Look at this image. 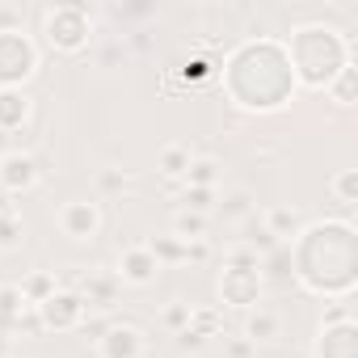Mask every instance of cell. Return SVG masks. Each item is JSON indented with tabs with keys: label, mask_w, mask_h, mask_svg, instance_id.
Instances as JSON below:
<instances>
[{
	"label": "cell",
	"mask_w": 358,
	"mask_h": 358,
	"mask_svg": "<svg viewBox=\"0 0 358 358\" xmlns=\"http://www.w3.org/2000/svg\"><path fill=\"white\" fill-rule=\"evenodd\" d=\"M148 354V337L135 324H110L97 337V358H143Z\"/></svg>",
	"instance_id": "obj_8"
},
{
	"label": "cell",
	"mask_w": 358,
	"mask_h": 358,
	"mask_svg": "<svg viewBox=\"0 0 358 358\" xmlns=\"http://www.w3.org/2000/svg\"><path fill=\"white\" fill-rule=\"evenodd\" d=\"M17 236H22V215L9 203V194H0V249H13Z\"/></svg>",
	"instance_id": "obj_16"
},
{
	"label": "cell",
	"mask_w": 358,
	"mask_h": 358,
	"mask_svg": "<svg viewBox=\"0 0 358 358\" xmlns=\"http://www.w3.org/2000/svg\"><path fill=\"white\" fill-rule=\"evenodd\" d=\"M38 72V47L30 43L26 30L0 34V89H17Z\"/></svg>",
	"instance_id": "obj_4"
},
{
	"label": "cell",
	"mask_w": 358,
	"mask_h": 358,
	"mask_svg": "<svg viewBox=\"0 0 358 358\" xmlns=\"http://www.w3.org/2000/svg\"><path fill=\"white\" fill-rule=\"evenodd\" d=\"M228 93L245 110H278L295 93V72L278 38H249L228 59Z\"/></svg>",
	"instance_id": "obj_1"
},
{
	"label": "cell",
	"mask_w": 358,
	"mask_h": 358,
	"mask_svg": "<svg viewBox=\"0 0 358 358\" xmlns=\"http://www.w3.org/2000/svg\"><path fill=\"white\" fill-rule=\"evenodd\" d=\"M26 26V9H17V5H5L0 9V34H13V30H22Z\"/></svg>",
	"instance_id": "obj_21"
},
{
	"label": "cell",
	"mask_w": 358,
	"mask_h": 358,
	"mask_svg": "<svg viewBox=\"0 0 358 358\" xmlns=\"http://www.w3.org/2000/svg\"><path fill=\"white\" fill-rule=\"evenodd\" d=\"M190 312H194L190 303H173V308L164 312V324H169V329H190Z\"/></svg>",
	"instance_id": "obj_23"
},
{
	"label": "cell",
	"mask_w": 358,
	"mask_h": 358,
	"mask_svg": "<svg viewBox=\"0 0 358 358\" xmlns=\"http://www.w3.org/2000/svg\"><path fill=\"white\" fill-rule=\"evenodd\" d=\"M127 186V173H114V169H101L97 173V190L101 194H114V190H122Z\"/></svg>",
	"instance_id": "obj_22"
},
{
	"label": "cell",
	"mask_w": 358,
	"mask_h": 358,
	"mask_svg": "<svg viewBox=\"0 0 358 358\" xmlns=\"http://www.w3.org/2000/svg\"><path fill=\"white\" fill-rule=\"evenodd\" d=\"M316 358H358V337H354V320H350L345 303H337L324 316L320 341H316Z\"/></svg>",
	"instance_id": "obj_6"
},
{
	"label": "cell",
	"mask_w": 358,
	"mask_h": 358,
	"mask_svg": "<svg viewBox=\"0 0 358 358\" xmlns=\"http://www.w3.org/2000/svg\"><path fill=\"white\" fill-rule=\"evenodd\" d=\"M287 59L295 72V85L303 80L308 89H329L341 68H350V43L333 26H299L287 43Z\"/></svg>",
	"instance_id": "obj_2"
},
{
	"label": "cell",
	"mask_w": 358,
	"mask_h": 358,
	"mask_svg": "<svg viewBox=\"0 0 358 358\" xmlns=\"http://www.w3.org/2000/svg\"><path fill=\"white\" fill-rule=\"evenodd\" d=\"M34 186H38L34 156H26L17 148L0 156V190H5V194H22V190H34Z\"/></svg>",
	"instance_id": "obj_9"
},
{
	"label": "cell",
	"mask_w": 358,
	"mask_h": 358,
	"mask_svg": "<svg viewBox=\"0 0 358 358\" xmlns=\"http://www.w3.org/2000/svg\"><path fill=\"white\" fill-rule=\"evenodd\" d=\"M55 224H59V232L68 241H80V245L85 241H97V232H101V207L89 203V199H72V203L59 207Z\"/></svg>",
	"instance_id": "obj_7"
},
{
	"label": "cell",
	"mask_w": 358,
	"mask_h": 358,
	"mask_svg": "<svg viewBox=\"0 0 358 358\" xmlns=\"http://www.w3.org/2000/svg\"><path fill=\"white\" fill-rule=\"evenodd\" d=\"M22 303H26V299H22V291H17V287H5V291H0V316H17V312H22Z\"/></svg>",
	"instance_id": "obj_24"
},
{
	"label": "cell",
	"mask_w": 358,
	"mask_h": 358,
	"mask_svg": "<svg viewBox=\"0 0 358 358\" xmlns=\"http://www.w3.org/2000/svg\"><path fill=\"white\" fill-rule=\"evenodd\" d=\"M203 232H207V220H203L199 211H194V215H190V211L177 215V232H173V236H182V241H203Z\"/></svg>",
	"instance_id": "obj_20"
},
{
	"label": "cell",
	"mask_w": 358,
	"mask_h": 358,
	"mask_svg": "<svg viewBox=\"0 0 358 358\" xmlns=\"http://www.w3.org/2000/svg\"><path fill=\"white\" fill-rule=\"evenodd\" d=\"M43 34L55 51H80L89 47V34H93V22H89V9L85 5H55L43 13Z\"/></svg>",
	"instance_id": "obj_3"
},
{
	"label": "cell",
	"mask_w": 358,
	"mask_h": 358,
	"mask_svg": "<svg viewBox=\"0 0 358 358\" xmlns=\"http://www.w3.org/2000/svg\"><path fill=\"white\" fill-rule=\"evenodd\" d=\"M278 333H282V320H278V312H270V308H257V312L245 320V341H253V345L274 341Z\"/></svg>",
	"instance_id": "obj_14"
},
{
	"label": "cell",
	"mask_w": 358,
	"mask_h": 358,
	"mask_svg": "<svg viewBox=\"0 0 358 358\" xmlns=\"http://www.w3.org/2000/svg\"><path fill=\"white\" fill-rule=\"evenodd\" d=\"M329 190L337 194V203H345V207H350V203L358 199V173H354V169H345V173H337V177H333V182H329Z\"/></svg>",
	"instance_id": "obj_19"
},
{
	"label": "cell",
	"mask_w": 358,
	"mask_h": 358,
	"mask_svg": "<svg viewBox=\"0 0 358 358\" xmlns=\"http://www.w3.org/2000/svg\"><path fill=\"white\" fill-rule=\"evenodd\" d=\"M324 93L333 97V106H341V110H350V106H354V68H341V72L333 76V85H329Z\"/></svg>",
	"instance_id": "obj_18"
},
{
	"label": "cell",
	"mask_w": 358,
	"mask_h": 358,
	"mask_svg": "<svg viewBox=\"0 0 358 358\" xmlns=\"http://www.w3.org/2000/svg\"><path fill=\"white\" fill-rule=\"evenodd\" d=\"M262 220H266V236H274V241H295L299 224H303L295 207H270Z\"/></svg>",
	"instance_id": "obj_13"
},
{
	"label": "cell",
	"mask_w": 358,
	"mask_h": 358,
	"mask_svg": "<svg viewBox=\"0 0 358 358\" xmlns=\"http://www.w3.org/2000/svg\"><path fill=\"white\" fill-rule=\"evenodd\" d=\"M30 97L22 89H0V135H13L22 131V122L30 118Z\"/></svg>",
	"instance_id": "obj_12"
},
{
	"label": "cell",
	"mask_w": 358,
	"mask_h": 358,
	"mask_svg": "<svg viewBox=\"0 0 358 358\" xmlns=\"http://www.w3.org/2000/svg\"><path fill=\"white\" fill-rule=\"evenodd\" d=\"M38 312H43V324H47V329H72V324H80L85 303H80V295L55 291L51 299H43V303H38Z\"/></svg>",
	"instance_id": "obj_11"
},
{
	"label": "cell",
	"mask_w": 358,
	"mask_h": 358,
	"mask_svg": "<svg viewBox=\"0 0 358 358\" xmlns=\"http://www.w3.org/2000/svg\"><path fill=\"white\" fill-rule=\"evenodd\" d=\"M190 164H194V148H190L186 139L160 148V173H164V177H186Z\"/></svg>",
	"instance_id": "obj_15"
},
{
	"label": "cell",
	"mask_w": 358,
	"mask_h": 358,
	"mask_svg": "<svg viewBox=\"0 0 358 358\" xmlns=\"http://www.w3.org/2000/svg\"><path fill=\"white\" fill-rule=\"evenodd\" d=\"M215 182H220V164L211 156H199L186 169V186H194V190H215Z\"/></svg>",
	"instance_id": "obj_17"
},
{
	"label": "cell",
	"mask_w": 358,
	"mask_h": 358,
	"mask_svg": "<svg viewBox=\"0 0 358 358\" xmlns=\"http://www.w3.org/2000/svg\"><path fill=\"white\" fill-rule=\"evenodd\" d=\"M211 194H215V190H194V186H186V207H194V211L203 215V211L211 207Z\"/></svg>",
	"instance_id": "obj_25"
},
{
	"label": "cell",
	"mask_w": 358,
	"mask_h": 358,
	"mask_svg": "<svg viewBox=\"0 0 358 358\" xmlns=\"http://www.w3.org/2000/svg\"><path fill=\"white\" fill-rule=\"evenodd\" d=\"M257 257L253 253H236L232 257V266L224 270V278H220V295L228 299V303H236V308H253L257 303V295H262V274H257Z\"/></svg>",
	"instance_id": "obj_5"
},
{
	"label": "cell",
	"mask_w": 358,
	"mask_h": 358,
	"mask_svg": "<svg viewBox=\"0 0 358 358\" xmlns=\"http://www.w3.org/2000/svg\"><path fill=\"white\" fill-rule=\"evenodd\" d=\"M9 354V341H5V333H0V358H5Z\"/></svg>",
	"instance_id": "obj_26"
},
{
	"label": "cell",
	"mask_w": 358,
	"mask_h": 358,
	"mask_svg": "<svg viewBox=\"0 0 358 358\" xmlns=\"http://www.w3.org/2000/svg\"><path fill=\"white\" fill-rule=\"evenodd\" d=\"M156 270H160V262L148 245H127L118 257V282L122 287H148L156 278Z\"/></svg>",
	"instance_id": "obj_10"
}]
</instances>
